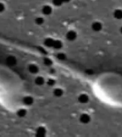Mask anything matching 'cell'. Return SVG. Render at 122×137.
<instances>
[{"label": "cell", "instance_id": "6da1fadb", "mask_svg": "<svg viewBox=\"0 0 122 137\" xmlns=\"http://www.w3.org/2000/svg\"><path fill=\"white\" fill-rule=\"evenodd\" d=\"M92 29L95 32H99L102 29V24L100 22H94L92 25Z\"/></svg>", "mask_w": 122, "mask_h": 137}, {"label": "cell", "instance_id": "7a4b0ae2", "mask_svg": "<svg viewBox=\"0 0 122 137\" xmlns=\"http://www.w3.org/2000/svg\"><path fill=\"white\" fill-rule=\"evenodd\" d=\"M114 17L117 19H122V10L121 9H116L114 12Z\"/></svg>", "mask_w": 122, "mask_h": 137}, {"label": "cell", "instance_id": "3957f363", "mask_svg": "<svg viewBox=\"0 0 122 137\" xmlns=\"http://www.w3.org/2000/svg\"><path fill=\"white\" fill-rule=\"evenodd\" d=\"M121 33L122 34V26H121Z\"/></svg>", "mask_w": 122, "mask_h": 137}]
</instances>
